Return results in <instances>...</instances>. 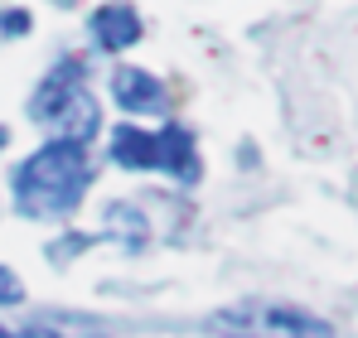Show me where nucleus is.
Wrapping results in <instances>:
<instances>
[{
    "label": "nucleus",
    "mask_w": 358,
    "mask_h": 338,
    "mask_svg": "<svg viewBox=\"0 0 358 338\" xmlns=\"http://www.w3.org/2000/svg\"><path fill=\"white\" fill-rule=\"evenodd\" d=\"M59 5H73V0H59Z\"/></svg>",
    "instance_id": "15"
},
{
    "label": "nucleus",
    "mask_w": 358,
    "mask_h": 338,
    "mask_svg": "<svg viewBox=\"0 0 358 338\" xmlns=\"http://www.w3.org/2000/svg\"><path fill=\"white\" fill-rule=\"evenodd\" d=\"M213 338H334V329L296 304H276V300H238L208 314L203 324Z\"/></svg>",
    "instance_id": "2"
},
{
    "label": "nucleus",
    "mask_w": 358,
    "mask_h": 338,
    "mask_svg": "<svg viewBox=\"0 0 358 338\" xmlns=\"http://www.w3.org/2000/svg\"><path fill=\"white\" fill-rule=\"evenodd\" d=\"M112 97H117L121 112L131 116H155L165 112V82L145 68H117L112 73Z\"/></svg>",
    "instance_id": "4"
},
{
    "label": "nucleus",
    "mask_w": 358,
    "mask_h": 338,
    "mask_svg": "<svg viewBox=\"0 0 358 338\" xmlns=\"http://www.w3.org/2000/svg\"><path fill=\"white\" fill-rule=\"evenodd\" d=\"M15 189V208L24 218H68L83 193L92 189V160L87 145L78 140H49L44 150H34L10 179Z\"/></svg>",
    "instance_id": "1"
},
{
    "label": "nucleus",
    "mask_w": 358,
    "mask_h": 338,
    "mask_svg": "<svg viewBox=\"0 0 358 338\" xmlns=\"http://www.w3.org/2000/svg\"><path fill=\"white\" fill-rule=\"evenodd\" d=\"M15 338H59L54 329H44V324H29V329H20Z\"/></svg>",
    "instance_id": "12"
},
{
    "label": "nucleus",
    "mask_w": 358,
    "mask_h": 338,
    "mask_svg": "<svg viewBox=\"0 0 358 338\" xmlns=\"http://www.w3.org/2000/svg\"><path fill=\"white\" fill-rule=\"evenodd\" d=\"M83 82H87V63H83V58H59V63L44 73L39 92H34V102H29V116H34V121H54V116L83 92Z\"/></svg>",
    "instance_id": "3"
},
{
    "label": "nucleus",
    "mask_w": 358,
    "mask_h": 338,
    "mask_svg": "<svg viewBox=\"0 0 358 338\" xmlns=\"http://www.w3.org/2000/svg\"><path fill=\"white\" fill-rule=\"evenodd\" d=\"M0 338H15V334H5V324H0Z\"/></svg>",
    "instance_id": "14"
},
{
    "label": "nucleus",
    "mask_w": 358,
    "mask_h": 338,
    "mask_svg": "<svg viewBox=\"0 0 358 338\" xmlns=\"http://www.w3.org/2000/svg\"><path fill=\"white\" fill-rule=\"evenodd\" d=\"M54 126L63 131L59 140H78V145H87V140L97 135V102L87 97V87H83V92H78V97L54 116Z\"/></svg>",
    "instance_id": "8"
},
{
    "label": "nucleus",
    "mask_w": 358,
    "mask_h": 338,
    "mask_svg": "<svg viewBox=\"0 0 358 338\" xmlns=\"http://www.w3.org/2000/svg\"><path fill=\"white\" fill-rule=\"evenodd\" d=\"M87 34L102 54H121L141 39V15L131 5H102L97 15H87Z\"/></svg>",
    "instance_id": "6"
},
{
    "label": "nucleus",
    "mask_w": 358,
    "mask_h": 338,
    "mask_svg": "<svg viewBox=\"0 0 358 338\" xmlns=\"http://www.w3.org/2000/svg\"><path fill=\"white\" fill-rule=\"evenodd\" d=\"M5 140H10V131H5V126H0V150H5Z\"/></svg>",
    "instance_id": "13"
},
{
    "label": "nucleus",
    "mask_w": 358,
    "mask_h": 338,
    "mask_svg": "<svg viewBox=\"0 0 358 338\" xmlns=\"http://www.w3.org/2000/svg\"><path fill=\"white\" fill-rule=\"evenodd\" d=\"M155 169H165L179 184H194L199 179V145H194V131L189 126H165L155 135Z\"/></svg>",
    "instance_id": "5"
},
{
    "label": "nucleus",
    "mask_w": 358,
    "mask_h": 338,
    "mask_svg": "<svg viewBox=\"0 0 358 338\" xmlns=\"http://www.w3.org/2000/svg\"><path fill=\"white\" fill-rule=\"evenodd\" d=\"M92 242H97V237H63V242H59V251H54V261H68L73 251H87Z\"/></svg>",
    "instance_id": "11"
},
{
    "label": "nucleus",
    "mask_w": 358,
    "mask_h": 338,
    "mask_svg": "<svg viewBox=\"0 0 358 338\" xmlns=\"http://www.w3.org/2000/svg\"><path fill=\"white\" fill-rule=\"evenodd\" d=\"M112 160L121 169H155V131H141V126H117L112 131Z\"/></svg>",
    "instance_id": "7"
},
{
    "label": "nucleus",
    "mask_w": 358,
    "mask_h": 338,
    "mask_svg": "<svg viewBox=\"0 0 358 338\" xmlns=\"http://www.w3.org/2000/svg\"><path fill=\"white\" fill-rule=\"evenodd\" d=\"M107 232L126 237V247H131V251H141V247H145V218H141L131 203H112V208H107Z\"/></svg>",
    "instance_id": "9"
},
{
    "label": "nucleus",
    "mask_w": 358,
    "mask_h": 338,
    "mask_svg": "<svg viewBox=\"0 0 358 338\" xmlns=\"http://www.w3.org/2000/svg\"><path fill=\"white\" fill-rule=\"evenodd\" d=\"M20 300H24V285H20V276L0 266V304H20Z\"/></svg>",
    "instance_id": "10"
}]
</instances>
